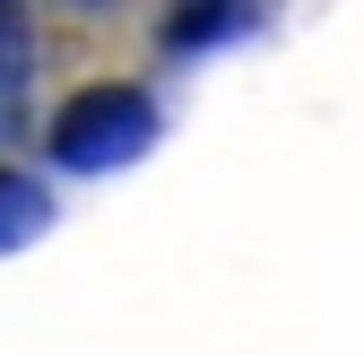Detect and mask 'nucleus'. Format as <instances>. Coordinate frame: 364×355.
Here are the masks:
<instances>
[{"instance_id": "7ed1b4c3", "label": "nucleus", "mask_w": 364, "mask_h": 355, "mask_svg": "<svg viewBox=\"0 0 364 355\" xmlns=\"http://www.w3.org/2000/svg\"><path fill=\"white\" fill-rule=\"evenodd\" d=\"M26 61H35V35L18 9H0V87H26Z\"/></svg>"}, {"instance_id": "f03ea898", "label": "nucleus", "mask_w": 364, "mask_h": 355, "mask_svg": "<svg viewBox=\"0 0 364 355\" xmlns=\"http://www.w3.org/2000/svg\"><path fill=\"white\" fill-rule=\"evenodd\" d=\"M43 191L26 182V173H0V251H18V243H35L43 234Z\"/></svg>"}, {"instance_id": "f257e3e1", "label": "nucleus", "mask_w": 364, "mask_h": 355, "mask_svg": "<svg viewBox=\"0 0 364 355\" xmlns=\"http://www.w3.org/2000/svg\"><path fill=\"white\" fill-rule=\"evenodd\" d=\"M148 139H156V104L139 87H78L53 121V156L70 173H113L130 156H148Z\"/></svg>"}]
</instances>
